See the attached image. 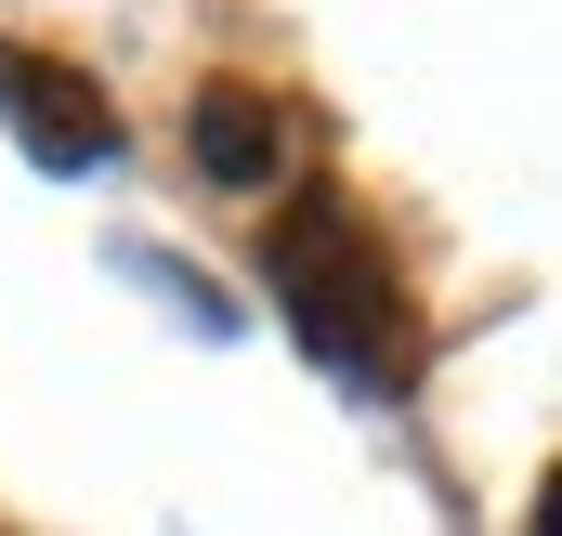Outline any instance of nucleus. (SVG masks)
Returning a JSON list of instances; mask_svg holds the SVG:
<instances>
[{
    "label": "nucleus",
    "mask_w": 562,
    "mask_h": 536,
    "mask_svg": "<svg viewBox=\"0 0 562 536\" xmlns=\"http://www.w3.org/2000/svg\"><path fill=\"white\" fill-rule=\"evenodd\" d=\"M0 119L26 132V157H53V170H92V157H119V105H105L79 66H53L40 40H0Z\"/></svg>",
    "instance_id": "nucleus-2"
},
{
    "label": "nucleus",
    "mask_w": 562,
    "mask_h": 536,
    "mask_svg": "<svg viewBox=\"0 0 562 536\" xmlns=\"http://www.w3.org/2000/svg\"><path fill=\"white\" fill-rule=\"evenodd\" d=\"M196 144H210V170L223 183H262V170H288V132H276V105H249L236 79L196 105Z\"/></svg>",
    "instance_id": "nucleus-3"
},
{
    "label": "nucleus",
    "mask_w": 562,
    "mask_h": 536,
    "mask_svg": "<svg viewBox=\"0 0 562 536\" xmlns=\"http://www.w3.org/2000/svg\"><path fill=\"white\" fill-rule=\"evenodd\" d=\"M262 275H276V314L301 327L314 367H340L353 393H406L419 367V327H406V275L380 249V223L340 197V183H301L262 236Z\"/></svg>",
    "instance_id": "nucleus-1"
}]
</instances>
